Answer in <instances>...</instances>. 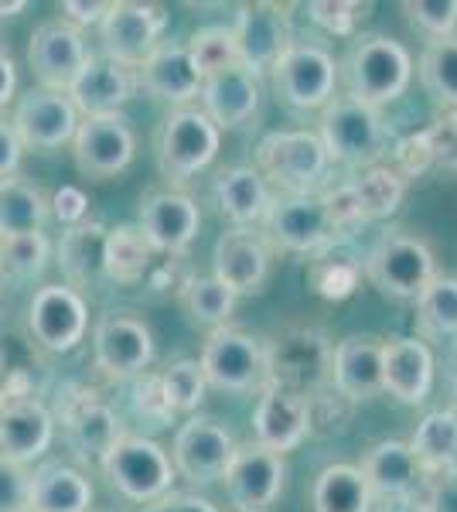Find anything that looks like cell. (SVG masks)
<instances>
[{"label":"cell","instance_id":"cell-1","mask_svg":"<svg viewBox=\"0 0 457 512\" xmlns=\"http://www.w3.org/2000/svg\"><path fill=\"white\" fill-rule=\"evenodd\" d=\"M348 99L372 110H382L386 103H396L413 79L410 52L389 35H359L345 62Z\"/></svg>","mask_w":457,"mask_h":512},{"label":"cell","instance_id":"cell-2","mask_svg":"<svg viewBox=\"0 0 457 512\" xmlns=\"http://www.w3.org/2000/svg\"><path fill=\"white\" fill-rule=\"evenodd\" d=\"M362 270L382 297L417 301L430 280L437 277V260L420 236H410L403 229H386L362 256Z\"/></svg>","mask_w":457,"mask_h":512},{"label":"cell","instance_id":"cell-3","mask_svg":"<svg viewBox=\"0 0 457 512\" xmlns=\"http://www.w3.org/2000/svg\"><path fill=\"white\" fill-rule=\"evenodd\" d=\"M331 349L318 328H284L263 345V383L311 400L331 379Z\"/></svg>","mask_w":457,"mask_h":512},{"label":"cell","instance_id":"cell-4","mask_svg":"<svg viewBox=\"0 0 457 512\" xmlns=\"http://www.w3.org/2000/svg\"><path fill=\"white\" fill-rule=\"evenodd\" d=\"M256 171L267 185H280L287 195H311L321 188L331 161L318 134L307 130H273L256 147Z\"/></svg>","mask_w":457,"mask_h":512},{"label":"cell","instance_id":"cell-5","mask_svg":"<svg viewBox=\"0 0 457 512\" xmlns=\"http://www.w3.org/2000/svg\"><path fill=\"white\" fill-rule=\"evenodd\" d=\"M318 195L331 222L338 226V233L345 236L348 229L362 226V222L393 216L403 205L406 181L389 164H372V168H362L359 175H352L335 188H324Z\"/></svg>","mask_w":457,"mask_h":512},{"label":"cell","instance_id":"cell-6","mask_svg":"<svg viewBox=\"0 0 457 512\" xmlns=\"http://www.w3.org/2000/svg\"><path fill=\"white\" fill-rule=\"evenodd\" d=\"M99 465H103L113 489L123 499L137 502V506H151L161 495H168L174 482L171 454L157 441H151V437H140V434H123L106 451V458Z\"/></svg>","mask_w":457,"mask_h":512},{"label":"cell","instance_id":"cell-7","mask_svg":"<svg viewBox=\"0 0 457 512\" xmlns=\"http://www.w3.org/2000/svg\"><path fill=\"white\" fill-rule=\"evenodd\" d=\"M328 161L355 164V168H372L389 147V130L382 123L379 110L362 106L348 96H338L324 106L321 130H318Z\"/></svg>","mask_w":457,"mask_h":512},{"label":"cell","instance_id":"cell-8","mask_svg":"<svg viewBox=\"0 0 457 512\" xmlns=\"http://www.w3.org/2000/svg\"><path fill=\"white\" fill-rule=\"evenodd\" d=\"M164 28H168V14H164L161 4H144V0H113L110 11H106V18L99 21L103 59L137 72L147 55L161 45Z\"/></svg>","mask_w":457,"mask_h":512},{"label":"cell","instance_id":"cell-9","mask_svg":"<svg viewBox=\"0 0 457 512\" xmlns=\"http://www.w3.org/2000/svg\"><path fill=\"white\" fill-rule=\"evenodd\" d=\"M273 89L294 110H324L335 99L338 62L328 48L294 41L273 65Z\"/></svg>","mask_w":457,"mask_h":512},{"label":"cell","instance_id":"cell-10","mask_svg":"<svg viewBox=\"0 0 457 512\" xmlns=\"http://www.w3.org/2000/svg\"><path fill=\"white\" fill-rule=\"evenodd\" d=\"M52 417L62 424L65 441L82 461H103L106 451L123 437V424L116 417V410L79 383H69L58 390V407Z\"/></svg>","mask_w":457,"mask_h":512},{"label":"cell","instance_id":"cell-11","mask_svg":"<svg viewBox=\"0 0 457 512\" xmlns=\"http://www.w3.org/2000/svg\"><path fill=\"white\" fill-rule=\"evenodd\" d=\"M222 482L236 512H277L287 485V461L284 454L260 448L256 441L236 444Z\"/></svg>","mask_w":457,"mask_h":512},{"label":"cell","instance_id":"cell-12","mask_svg":"<svg viewBox=\"0 0 457 512\" xmlns=\"http://www.w3.org/2000/svg\"><path fill=\"white\" fill-rule=\"evenodd\" d=\"M222 144V130L195 106L171 110L157 137V161L171 178H191L215 161Z\"/></svg>","mask_w":457,"mask_h":512},{"label":"cell","instance_id":"cell-13","mask_svg":"<svg viewBox=\"0 0 457 512\" xmlns=\"http://www.w3.org/2000/svg\"><path fill=\"white\" fill-rule=\"evenodd\" d=\"M93 359L106 379H134L154 362V335L134 311H106L93 332Z\"/></svg>","mask_w":457,"mask_h":512},{"label":"cell","instance_id":"cell-14","mask_svg":"<svg viewBox=\"0 0 457 512\" xmlns=\"http://www.w3.org/2000/svg\"><path fill=\"white\" fill-rule=\"evenodd\" d=\"M229 31H232V41H236L239 65L253 72L256 79L273 72L280 55L294 45V28H290L287 7L267 4V0L239 7Z\"/></svg>","mask_w":457,"mask_h":512},{"label":"cell","instance_id":"cell-15","mask_svg":"<svg viewBox=\"0 0 457 512\" xmlns=\"http://www.w3.org/2000/svg\"><path fill=\"white\" fill-rule=\"evenodd\" d=\"M202 376L205 383L226 393H246L263 383V342L243 328H212L202 345Z\"/></svg>","mask_w":457,"mask_h":512},{"label":"cell","instance_id":"cell-16","mask_svg":"<svg viewBox=\"0 0 457 512\" xmlns=\"http://www.w3.org/2000/svg\"><path fill=\"white\" fill-rule=\"evenodd\" d=\"M232 451H236V437L222 420L215 417H191L178 427L171 448L174 475L188 478L195 485L222 482L226 475Z\"/></svg>","mask_w":457,"mask_h":512},{"label":"cell","instance_id":"cell-17","mask_svg":"<svg viewBox=\"0 0 457 512\" xmlns=\"http://www.w3.org/2000/svg\"><path fill=\"white\" fill-rule=\"evenodd\" d=\"M28 328L45 352H72L89 328L86 297L69 284L38 287L28 304Z\"/></svg>","mask_w":457,"mask_h":512},{"label":"cell","instance_id":"cell-18","mask_svg":"<svg viewBox=\"0 0 457 512\" xmlns=\"http://www.w3.org/2000/svg\"><path fill=\"white\" fill-rule=\"evenodd\" d=\"M93 59L86 45V35L76 24L55 18V21H41L31 31L28 41V65L35 72V79L41 82V89H55V93H69L72 79L82 72V65Z\"/></svg>","mask_w":457,"mask_h":512},{"label":"cell","instance_id":"cell-19","mask_svg":"<svg viewBox=\"0 0 457 512\" xmlns=\"http://www.w3.org/2000/svg\"><path fill=\"white\" fill-rule=\"evenodd\" d=\"M72 151H76V168L82 175L106 181L130 168L137 151V137L123 113H113V117H79Z\"/></svg>","mask_w":457,"mask_h":512},{"label":"cell","instance_id":"cell-20","mask_svg":"<svg viewBox=\"0 0 457 512\" xmlns=\"http://www.w3.org/2000/svg\"><path fill=\"white\" fill-rule=\"evenodd\" d=\"M263 222H267V233L273 243L287 253H318L328 243L342 239L318 192L273 198Z\"/></svg>","mask_w":457,"mask_h":512},{"label":"cell","instance_id":"cell-21","mask_svg":"<svg viewBox=\"0 0 457 512\" xmlns=\"http://www.w3.org/2000/svg\"><path fill=\"white\" fill-rule=\"evenodd\" d=\"M11 127L18 134L21 147L31 151H55V147L69 144L76 137L79 113L72 106V99L55 89H28L18 106H14Z\"/></svg>","mask_w":457,"mask_h":512},{"label":"cell","instance_id":"cell-22","mask_svg":"<svg viewBox=\"0 0 457 512\" xmlns=\"http://www.w3.org/2000/svg\"><path fill=\"white\" fill-rule=\"evenodd\" d=\"M311 427L314 410L307 396L280 390V386H263L253 410V441L260 448L287 454L311 434Z\"/></svg>","mask_w":457,"mask_h":512},{"label":"cell","instance_id":"cell-23","mask_svg":"<svg viewBox=\"0 0 457 512\" xmlns=\"http://www.w3.org/2000/svg\"><path fill=\"white\" fill-rule=\"evenodd\" d=\"M55 441V417L38 396L0 400V454L28 468Z\"/></svg>","mask_w":457,"mask_h":512},{"label":"cell","instance_id":"cell-24","mask_svg":"<svg viewBox=\"0 0 457 512\" xmlns=\"http://www.w3.org/2000/svg\"><path fill=\"white\" fill-rule=\"evenodd\" d=\"M198 226H202V212H198L195 198L181 192H151L140 202V233L154 253H185L195 243Z\"/></svg>","mask_w":457,"mask_h":512},{"label":"cell","instance_id":"cell-25","mask_svg":"<svg viewBox=\"0 0 457 512\" xmlns=\"http://www.w3.org/2000/svg\"><path fill=\"white\" fill-rule=\"evenodd\" d=\"M215 280L226 284L232 294H260L270 277V246L253 229H229L215 239L212 250Z\"/></svg>","mask_w":457,"mask_h":512},{"label":"cell","instance_id":"cell-26","mask_svg":"<svg viewBox=\"0 0 457 512\" xmlns=\"http://www.w3.org/2000/svg\"><path fill=\"white\" fill-rule=\"evenodd\" d=\"M137 89V72L123 69L103 55H93L76 79L69 86L72 106H76L79 117H113V113H123V106L130 103Z\"/></svg>","mask_w":457,"mask_h":512},{"label":"cell","instance_id":"cell-27","mask_svg":"<svg viewBox=\"0 0 457 512\" xmlns=\"http://www.w3.org/2000/svg\"><path fill=\"white\" fill-rule=\"evenodd\" d=\"M434 352L423 338H389L382 342V393L417 407L434 390Z\"/></svg>","mask_w":457,"mask_h":512},{"label":"cell","instance_id":"cell-28","mask_svg":"<svg viewBox=\"0 0 457 512\" xmlns=\"http://www.w3.org/2000/svg\"><path fill=\"white\" fill-rule=\"evenodd\" d=\"M137 86L147 96L161 99V103H174L181 110L202 93V72L191 62L185 41H161L137 69Z\"/></svg>","mask_w":457,"mask_h":512},{"label":"cell","instance_id":"cell-29","mask_svg":"<svg viewBox=\"0 0 457 512\" xmlns=\"http://www.w3.org/2000/svg\"><path fill=\"white\" fill-rule=\"evenodd\" d=\"M202 113L219 130H236L256 117L263 99V82L243 65L212 72L202 79Z\"/></svg>","mask_w":457,"mask_h":512},{"label":"cell","instance_id":"cell-30","mask_svg":"<svg viewBox=\"0 0 457 512\" xmlns=\"http://www.w3.org/2000/svg\"><path fill=\"white\" fill-rule=\"evenodd\" d=\"M331 386L352 403L382 393V338L348 335L331 349Z\"/></svg>","mask_w":457,"mask_h":512},{"label":"cell","instance_id":"cell-31","mask_svg":"<svg viewBox=\"0 0 457 512\" xmlns=\"http://www.w3.org/2000/svg\"><path fill=\"white\" fill-rule=\"evenodd\" d=\"M359 472L369 485L372 499H410L423 485L427 472L420 468L417 454L410 451L406 441H379L365 451Z\"/></svg>","mask_w":457,"mask_h":512},{"label":"cell","instance_id":"cell-32","mask_svg":"<svg viewBox=\"0 0 457 512\" xmlns=\"http://www.w3.org/2000/svg\"><path fill=\"white\" fill-rule=\"evenodd\" d=\"M215 202H219L222 216L236 222V229H253L256 222L267 219L273 192L267 178L253 164H239V168L219 171V178H215Z\"/></svg>","mask_w":457,"mask_h":512},{"label":"cell","instance_id":"cell-33","mask_svg":"<svg viewBox=\"0 0 457 512\" xmlns=\"http://www.w3.org/2000/svg\"><path fill=\"white\" fill-rule=\"evenodd\" d=\"M93 499L89 475L65 461H48L31 475L28 512H93Z\"/></svg>","mask_w":457,"mask_h":512},{"label":"cell","instance_id":"cell-34","mask_svg":"<svg viewBox=\"0 0 457 512\" xmlns=\"http://www.w3.org/2000/svg\"><path fill=\"white\" fill-rule=\"evenodd\" d=\"M110 229L99 219H82L79 226H69L58 243V267L65 274L69 287H89L103 277V250Z\"/></svg>","mask_w":457,"mask_h":512},{"label":"cell","instance_id":"cell-35","mask_svg":"<svg viewBox=\"0 0 457 512\" xmlns=\"http://www.w3.org/2000/svg\"><path fill=\"white\" fill-rule=\"evenodd\" d=\"M52 216L48 198L28 178L11 175L0 181V239H18L45 233V222Z\"/></svg>","mask_w":457,"mask_h":512},{"label":"cell","instance_id":"cell-36","mask_svg":"<svg viewBox=\"0 0 457 512\" xmlns=\"http://www.w3.org/2000/svg\"><path fill=\"white\" fill-rule=\"evenodd\" d=\"M307 280H311L314 294H321L324 301H345L348 294H355L362 280V253L345 236L335 239V243L314 253Z\"/></svg>","mask_w":457,"mask_h":512},{"label":"cell","instance_id":"cell-37","mask_svg":"<svg viewBox=\"0 0 457 512\" xmlns=\"http://www.w3.org/2000/svg\"><path fill=\"white\" fill-rule=\"evenodd\" d=\"M372 502L359 465H328L311 485L314 512H372Z\"/></svg>","mask_w":457,"mask_h":512},{"label":"cell","instance_id":"cell-38","mask_svg":"<svg viewBox=\"0 0 457 512\" xmlns=\"http://www.w3.org/2000/svg\"><path fill=\"white\" fill-rule=\"evenodd\" d=\"M406 444L417 454L420 468L427 475L457 468V410H430Z\"/></svg>","mask_w":457,"mask_h":512},{"label":"cell","instance_id":"cell-39","mask_svg":"<svg viewBox=\"0 0 457 512\" xmlns=\"http://www.w3.org/2000/svg\"><path fill=\"white\" fill-rule=\"evenodd\" d=\"M154 267V250L140 233V226H116L106 233L103 277L116 284H140Z\"/></svg>","mask_w":457,"mask_h":512},{"label":"cell","instance_id":"cell-40","mask_svg":"<svg viewBox=\"0 0 457 512\" xmlns=\"http://www.w3.org/2000/svg\"><path fill=\"white\" fill-rule=\"evenodd\" d=\"M417 72H420V82H423V89H427V96L434 99L437 106L457 110V35L427 41Z\"/></svg>","mask_w":457,"mask_h":512},{"label":"cell","instance_id":"cell-41","mask_svg":"<svg viewBox=\"0 0 457 512\" xmlns=\"http://www.w3.org/2000/svg\"><path fill=\"white\" fill-rule=\"evenodd\" d=\"M417 325L427 338L457 335V277H434L417 297Z\"/></svg>","mask_w":457,"mask_h":512},{"label":"cell","instance_id":"cell-42","mask_svg":"<svg viewBox=\"0 0 457 512\" xmlns=\"http://www.w3.org/2000/svg\"><path fill=\"white\" fill-rule=\"evenodd\" d=\"M181 301H185L188 315L195 321L222 328L232 311H236L239 297L232 294L226 284H219L215 277H191L188 284L181 287Z\"/></svg>","mask_w":457,"mask_h":512},{"label":"cell","instance_id":"cell-43","mask_svg":"<svg viewBox=\"0 0 457 512\" xmlns=\"http://www.w3.org/2000/svg\"><path fill=\"white\" fill-rule=\"evenodd\" d=\"M52 243L45 233L18 236V239H0V280H35L45 274Z\"/></svg>","mask_w":457,"mask_h":512},{"label":"cell","instance_id":"cell-44","mask_svg":"<svg viewBox=\"0 0 457 512\" xmlns=\"http://www.w3.org/2000/svg\"><path fill=\"white\" fill-rule=\"evenodd\" d=\"M161 390H164V400H168L171 414H191V410L202 407L209 383H205L202 366H198L195 359H181V362H171L161 373Z\"/></svg>","mask_w":457,"mask_h":512},{"label":"cell","instance_id":"cell-45","mask_svg":"<svg viewBox=\"0 0 457 512\" xmlns=\"http://www.w3.org/2000/svg\"><path fill=\"white\" fill-rule=\"evenodd\" d=\"M185 45H188V55H191V62H195V69L202 72V79L212 76V72H222V69L239 65V52H236V41H232V31L222 28V24L198 28Z\"/></svg>","mask_w":457,"mask_h":512},{"label":"cell","instance_id":"cell-46","mask_svg":"<svg viewBox=\"0 0 457 512\" xmlns=\"http://www.w3.org/2000/svg\"><path fill=\"white\" fill-rule=\"evenodd\" d=\"M365 11H369V4H355V0H311L307 4V18L338 38L355 35Z\"/></svg>","mask_w":457,"mask_h":512},{"label":"cell","instance_id":"cell-47","mask_svg":"<svg viewBox=\"0 0 457 512\" xmlns=\"http://www.w3.org/2000/svg\"><path fill=\"white\" fill-rule=\"evenodd\" d=\"M403 11L410 14L413 28L434 38H451L457 28V0H406Z\"/></svg>","mask_w":457,"mask_h":512},{"label":"cell","instance_id":"cell-48","mask_svg":"<svg viewBox=\"0 0 457 512\" xmlns=\"http://www.w3.org/2000/svg\"><path fill=\"white\" fill-rule=\"evenodd\" d=\"M420 134L427 140L430 168L457 171V110H444L427 130H420Z\"/></svg>","mask_w":457,"mask_h":512},{"label":"cell","instance_id":"cell-49","mask_svg":"<svg viewBox=\"0 0 457 512\" xmlns=\"http://www.w3.org/2000/svg\"><path fill=\"white\" fill-rule=\"evenodd\" d=\"M31 472L0 454V512H28Z\"/></svg>","mask_w":457,"mask_h":512},{"label":"cell","instance_id":"cell-50","mask_svg":"<svg viewBox=\"0 0 457 512\" xmlns=\"http://www.w3.org/2000/svg\"><path fill=\"white\" fill-rule=\"evenodd\" d=\"M427 492H423L420 512H457V468H444V472H430Z\"/></svg>","mask_w":457,"mask_h":512},{"label":"cell","instance_id":"cell-51","mask_svg":"<svg viewBox=\"0 0 457 512\" xmlns=\"http://www.w3.org/2000/svg\"><path fill=\"white\" fill-rule=\"evenodd\" d=\"M393 171L400 175L403 181L406 178H417L423 175V171L430 168V151H427V140H423V134H410L403 137L400 144H396L393 151Z\"/></svg>","mask_w":457,"mask_h":512},{"label":"cell","instance_id":"cell-52","mask_svg":"<svg viewBox=\"0 0 457 512\" xmlns=\"http://www.w3.org/2000/svg\"><path fill=\"white\" fill-rule=\"evenodd\" d=\"M134 400H137V414L151 417V420H157V424H164V420L171 417V407H168L164 390H161V376L140 373L137 386H134Z\"/></svg>","mask_w":457,"mask_h":512},{"label":"cell","instance_id":"cell-53","mask_svg":"<svg viewBox=\"0 0 457 512\" xmlns=\"http://www.w3.org/2000/svg\"><path fill=\"white\" fill-rule=\"evenodd\" d=\"M48 209L55 212V219L62 222L65 229H69V226H79L82 219H89V198L82 195V188H76V185H62L52 195Z\"/></svg>","mask_w":457,"mask_h":512},{"label":"cell","instance_id":"cell-54","mask_svg":"<svg viewBox=\"0 0 457 512\" xmlns=\"http://www.w3.org/2000/svg\"><path fill=\"white\" fill-rule=\"evenodd\" d=\"M144 512H219L212 506L205 495H195V492H168L161 495L151 506H144Z\"/></svg>","mask_w":457,"mask_h":512},{"label":"cell","instance_id":"cell-55","mask_svg":"<svg viewBox=\"0 0 457 512\" xmlns=\"http://www.w3.org/2000/svg\"><path fill=\"white\" fill-rule=\"evenodd\" d=\"M21 154H24V147H21L18 134H14L11 120L0 117V181L11 178V175H18Z\"/></svg>","mask_w":457,"mask_h":512},{"label":"cell","instance_id":"cell-56","mask_svg":"<svg viewBox=\"0 0 457 512\" xmlns=\"http://www.w3.org/2000/svg\"><path fill=\"white\" fill-rule=\"evenodd\" d=\"M62 21L76 24V28L82 31L86 24H99L106 18V11H110V4H99V0H93V4H82V0H65L62 7Z\"/></svg>","mask_w":457,"mask_h":512},{"label":"cell","instance_id":"cell-57","mask_svg":"<svg viewBox=\"0 0 457 512\" xmlns=\"http://www.w3.org/2000/svg\"><path fill=\"white\" fill-rule=\"evenodd\" d=\"M14 93H18V65H14L11 52L0 45V110L11 103Z\"/></svg>","mask_w":457,"mask_h":512},{"label":"cell","instance_id":"cell-58","mask_svg":"<svg viewBox=\"0 0 457 512\" xmlns=\"http://www.w3.org/2000/svg\"><path fill=\"white\" fill-rule=\"evenodd\" d=\"M21 11H28L24 0H14V4H0V18H18Z\"/></svg>","mask_w":457,"mask_h":512},{"label":"cell","instance_id":"cell-59","mask_svg":"<svg viewBox=\"0 0 457 512\" xmlns=\"http://www.w3.org/2000/svg\"><path fill=\"white\" fill-rule=\"evenodd\" d=\"M7 373H11V369H7V355H4V349H0V396H4V386H7Z\"/></svg>","mask_w":457,"mask_h":512},{"label":"cell","instance_id":"cell-60","mask_svg":"<svg viewBox=\"0 0 457 512\" xmlns=\"http://www.w3.org/2000/svg\"><path fill=\"white\" fill-rule=\"evenodd\" d=\"M451 390H454V403H457V362H454V379H451Z\"/></svg>","mask_w":457,"mask_h":512},{"label":"cell","instance_id":"cell-61","mask_svg":"<svg viewBox=\"0 0 457 512\" xmlns=\"http://www.w3.org/2000/svg\"><path fill=\"white\" fill-rule=\"evenodd\" d=\"M0 287H4V280H0ZM0 315H4V291H0Z\"/></svg>","mask_w":457,"mask_h":512},{"label":"cell","instance_id":"cell-62","mask_svg":"<svg viewBox=\"0 0 457 512\" xmlns=\"http://www.w3.org/2000/svg\"><path fill=\"white\" fill-rule=\"evenodd\" d=\"M389 512H413V509H403V506H396V509H389Z\"/></svg>","mask_w":457,"mask_h":512},{"label":"cell","instance_id":"cell-63","mask_svg":"<svg viewBox=\"0 0 457 512\" xmlns=\"http://www.w3.org/2000/svg\"><path fill=\"white\" fill-rule=\"evenodd\" d=\"M93 512H103V509H93Z\"/></svg>","mask_w":457,"mask_h":512}]
</instances>
